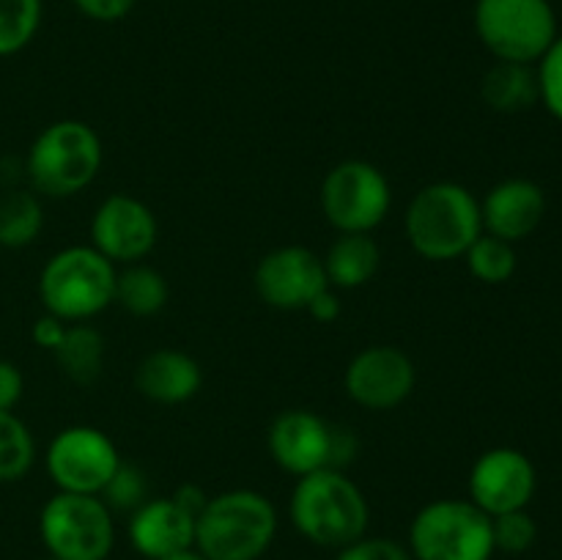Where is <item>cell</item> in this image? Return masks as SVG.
Segmentation results:
<instances>
[{
	"instance_id": "cell-1",
	"label": "cell",
	"mask_w": 562,
	"mask_h": 560,
	"mask_svg": "<svg viewBox=\"0 0 562 560\" xmlns=\"http://www.w3.org/2000/svg\"><path fill=\"white\" fill-rule=\"evenodd\" d=\"M289 514L307 541L327 549H344L366 536L371 519L362 489L335 467H324L296 481Z\"/></svg>"
},
{
	"instance_id": "cell-2",
	"label": "cell",
	"mask_w": 562,
	"mask_h": 560,
	"mask_svg": "<svg viewBox=\"0 0 562 560\" xmlns=\"http://www.w3.org/2000/svg\"><path fill=\"white\" fill-rule=\"evenodd\" d=\"M404 231L412 250L428 261L464 258L483 234L481 201L456 181H434L417 190L404 214Z\"/></svg>"
},
{
	"instance_id": "cell-3",
	"label": "cell",
	"mask_w": 562,
	"mask_h": 560,
	"mask_svg": "<svg viewBox=\"0 0 562 560\" xmlns=\"http://www.w3.org/2000/svg\"><path fill=\"white\" fill-rule=\"evenodd\" d=\"M278 511L272 500L252 489L209 497L195 519V549L206 560H258L274 541Z\"/></svg>"
},
{
	"instance_id": "cell-4",
	"label": "cell",
	"mask_w": 562,
	"mask_h": 560,
	"mask_svg": "<svg viewBox=\"0 0 562 560\" xmlns=\"http://www.w3.org/2000/svg\"><path fill=\"white\" fill-rule=\"evenodd\" d=\"M102 159L104 148L97 130L86 121L64 119L44 126L31 143L25 173L38 195L71 198L97 179Z\"/></svg>"
},
{
	"instance_id": "cell-5",
	"label": "cell",
	"mask_w": 562,
	"mask_h": 560,
	"mask_svg": "<svg viewBox=\"0 0 562 560\" xmlns=\"http://www.w3.org/2000/svg\"><path fill=\"white\" fill-rule=\"evenodd\" d=\"M113 294L115 264L91 245L58 250L38 275V296L44 311L66 324L99 316L104 307L113 305Z\"/></svg>"
},
{
	"instance_id": "cell-6",
	"label": "cell",
	"mask_w": 562,
	"mask_h": 560,
	"mask_svg": "<svg viewBox=\"0 0 562 560\" xmlns=\"http://www.w3.org/2000/svg\"><path fill=\"white\" fill-rule=\"evenodd\" d=\"M492 516L472 500H434L409 525L412 560H492Z\"/></svg>"
},
{
	"instance_id": "cell-7",
	"label": "cell",
	"mask_w": 562,
	"mask_h": 560,
	"mask_svg": "<svg viewBox=\"0 0 562 560\" xmlns=\"http://www.w3.org/2000/svg\"><path fill=\"white\" fill-rule=\"evenodd\" d=\"M475 33L497 60L527 66L538 64L560 36L549 0H477Z\"/></svg>"
},
{
	"instance_id": "cell-8",
	"label": "cell",
	"mask_w": 562,
	"mask_h": 560,
	"mask_svg": "<svg viewBox=\"0 0 562 560\" xmlns=\"http://www.w3.org/2000/svg\"><path fill=\"white\" fill-rule=\"evenodd\" d=\"M38 533L55 560H108L115 544L113 511L99 494L58 492L44 503Z\"/></svg>"
},
{
	"instance_id": "cell-9",
	"label": "cell",
	"mask_w": 562,
	"mask_h": 560,
	"mask_svg": "<svg viewBox=\"0 0 562 560\" xmlns=\"http://www.w3.org/2000/svg\"><path fill=\"white\" fill-rule=\"evenodd\" d=\"M393 206V190L382 170L366 159H346L322 184L324 217L340 234H371Z\"/></svg>"
},
{
	"instance_id": "cell-10",
	"label": "cell",
	"mask_w": 562,
	"mask_h": 560,
	"mask_svg": "<svg viewBox=\"0 0 562 560\" xmlns=\"http://www.w3.org/2000/svg\"><path fill=\"white\" fill-rule=\"evenodd\" d=\"M44 464L58 492L102 494L121 456L102 428L69 426L53 437Z\"/></svg>"
},
{
	"instance_id": "cell-11",
	"label": "cell",
	"mask_w": 562,
	"mask_h": 560,
	"mask_svg": "<svg viewBox=\"0 0 562 560\" xmlns=\"http://www.w3.org/2000/svg\"><path fill=\"white\" fill-rule=\"evenodd\" d=\"M157 236L151 206L126 192L104 198L91 217V247L113 264L143 261L157 245Z\"/></svg>"
},
{
	"instance_id": "cell-12",
	"label": "cell",
	"mask_w": 562,
	"mask_h": 560,
	"mask_svg": "<svg viewBox=\"0 0 562 560\" xmlns=\"http://www.w3.org/2000/svg\"><path fill=\"white\" fill-rule=\"evenodd\" d=\"M417 382L412 357L398 346H368L346 368V393L366 410L384 412L404 404Z\"/></svg>"
},
{
	"instance_id": "cell-13",
	"label": "cell",
	"mask_w": 562,
	"mask_h": 560,
	"mask_svg": "<svg viewBox=\"0 0 562 560\" xmlns=\"http://www.w3.org/2000/svg\"><path fill=\"white\" fill-rule=\"evenodd\" d=\"M327 285L324 261L302 245L274 247L256 267L258 296L278 311H305Z\"/></svg>"
},
{
	"instance_id": "cell-14",
	"label": "cell",
	"mask_w": 562,
	"mask_h": 560,
	"mask_svg": "<svg viewBox=\"0 0 562 560\" xmlns=\"http://www.w3.org/2000/svg\"><path fill=\"white\" fill-rule=\"evenodd\" d=\"M536 464L516 448H492L470 470V500L488 516L521 511L536 494Z\"/></svg>"
},
{
	"instance_id": "cell-15",
	"label": "cell",
	"mask_w": 562,
	"mask_h": 560,
	"mask_svg": "<svg viewBox=\"0 0 562 560\" xmlns=\"http://www.w3.org/2000/svg\"><path fill=\"white\" fill-rule=\"evenodd\" d=\"M267 445L274 464L296 478L311 475L333 467L335 426L311 410H289L272 421Z\"/></svg>"
},
{
	"instance_id": "cell-16",
	"label": "cell",
	"mask_w": 562,
	"mask_h": 560,
	"mask_svg": "<svg viewBox=\"0 0 562 560\" xmlns=\"http://www.w3.org/2000/svg\"><path fill=\"white\" fill-rule=\"evenodd\" d=\"M547 214V195L530 179H505L494 184L481 201L483 234L516 242L527 239Z\"/></svg>"
},
{
	"instance_id": "cell-17",
	"label": "cell",
	"mask_w": 562,
	"mask_h": 560,
	"mask_svg": "<svg viewBox=\"0 0 562 560\" xmlns=\"http://www.w3.org/2000/svg\"><path fill=\"white\" fill-rule=\"evenodd\" d=\"M130 541L146 560L195 549V519L176 505L173 497L146 500L130 519Z\"/></svg>"
},
{
	"instance_id": "cell-18",
	"label": "cell",
	"mask_w": 562,
	"mask_h": 560,
	"mask_svg": "<svg viewBox=\"0 0 562 560\" xmlns=\"http://www.w3.org/2000/svg\"><path fill=\"white\" fill-rule=\"evenodd\" d=\"M203 373L192 355L179 349H157L140 360L135 384L154 404H184L201 390Z\"/></svg>"
},
{
	"instance_id": "cell-19",
	"label": "cell",
	"mask_w": 562,
	"mask_h": 560,
	"mask_svg": "<svg viewBox=\"0 0 562 560\" xmlns=\"http://www.w3.org/2000/svg\"><path fill=\"white\" fill-rule=\"evenodd\" d=\"M324 272L335 289H360L376 275L382 253L371 234H340L327 250Z\"/></svg>"
},
{
	"instance_id": "cell-20",
	"label": "cell",
	"mask_w": 562,
	"mask_h": 560,
	"mask_svg": "<svg viewBox=\"0 0 562 560\" xmlns=\"http://www.w3.org/2000/svg\"><path fill=\"white\" fill-rule=\"evenodd\" d=\"M481 97L497 113H521V110H530L541 99L536 69L527 64L497 60L486 71V77H483Z\"/></svg>"
},
{
	"instance_id": "cell-21",
	"label": "cell",
	"mask_w": 562,
	"mask_h": 560,
	"mask_svg": "<svg viewBox=\"0 0 562 560\" xmlns=\"http://www.w3.org/2000/svg\"><path fill=\"white\" fill-rule=\"evenodd\" d=\"M168 296V280L159 269L148 267V264H126V269L115 272L113 302H119L132 316H154V313L162 311Z\"/></svg>"
},
{
	"instance_id": "cell-22",
	"label": "cell",
	"mask_w": 562,
	"mask_h": 560,
	"mask_svg": "<svg viewBox=\"0 0 562 560\" xmlns=\"http://www.w3.org/2000/svg\"><path fill=\"white\" fill-rule=\"evenodd\" d=\"M58 360L60 371L71 379L75 384H93L102 373L104 360V338L97 327L86 322H77L66 327L64 340L58 349L53 351Z\"/></svg>"
},
{
	"instance_id": "cell-23",
	"label": "cell",
	"mask_w": 562,
	"mask_h": 560,
	"mask_svg": "<svg viewBox=\"0 0 562 560\" xmlns=\"http://www.w3.org/2000/svg\"><path fill=\"white\" fill-rule=\"evenodd\" d=\"M44 209L36 192L11 190L0 195V247H25L42 234Z\"/></svg>"
},
{
	"instance_id": "cell-24",
	"label": "cell",
	"mask_w": 562,
	"mask_h": 560,
	"mask_svg": "<svg viewBox=\"0 0 562 560\" xmlns=\"http://www.w3.org/2000/svg\"><path fill=\"white\" fill-rule=\"evenodd\" d=\"M36 459L33 434L14 412H0V483H14L27 475Z\"/></svg>"
},
{
	"instance_id": "cell-25",
	"label": "cell",
	"mask_w": 562,
	"mask_h": 560,
	"mask_svg": "<svg viewBox=\"0 0 562 560\" xmlns=\"http://www.w3.org/2000/svg\"><path fill=\"white\" fill-rule=\"evenodd\" d=\"M464 261L470 267L472 278L481 283L499 285L508 283L516 272V250L510 242L499 239V236L481 234L464 253Z\"/></svg>"
},
{
	"instance_id": "cell-26",
	"label": "cell",
	"mask_w": 562,
	"mask_h": 560,
	"mask_svg": "<svg viewBox=\"0 0 562 560\" xmlns=\"http://www.w3.org/2000/svg\"><path fill=\"white\" fill-rule=\"evenodd\" d=\"M42 25V0H0V58L20 53Z\"/></svg>"
},
{
	"instance_id": "cell-27",
	"label": "cell",
	"mask_w": 562,
	"mask_h": 560,
	"mask_svg": "<svg viewBox=\"0 0 562 560\" xmlns=\"http://www.w3.org/2000/svg\"><path fill=\"white\" fill-rule=\"evenodd\" d=\"M99 497L104 500L110 511H137L148 500V483L143 470H137L135 464H124L121 461L119 470L113 472V478L108 481V486L102 489Z\"/></svg>"
},
{
	"instance_id": "cell-28",
	"label": "cell",
	"mask_w": 562,
	"mask_h": 560,
	"mask_svg": "<svg viewBox=\"0 0 562 560\" xmlns=\"http://www.w3.org/2000/svg\"><path fill=\"white\" fill-rule=\"evenodd\" d=\"M492 533H494V549L505 555H521L536 544L538 525L527 508L508 511V514L492 516Z\"/></svg>"
},
{
	"instance_id": "cell-29",
	"label": "cell",
	"mask_w": 562,
	"mask_h": 560,
	"mask_svg": "<svg viewBox=\"0 0 562 560\" xmlns=\"http://www.w3.org/2000/svg\"><path fill=\"white\" fill-rule=\"evenodd\" d=\"M538 91L549 113L562 121V36L554 38L552 47L538 60Z\"/></svg>"
},
{
	"instance_id": "cell-30",
	"label": "cell",
	"mask_w": 562,
	"mask_h": 560,
	"mask_svg": "<svg viewBox=\"0 0 562 560\" xmlns=\"http://www.w3.org/2000/svg\"><path fill=\"white\" fill-rule=\"evenodd\" d=\"M335 560H412V555L404 544L393 541V538L362 536L338 549Z\"/></svg>"
},
{
	"instance_id": "cell-31",
	"label": "cell",
	"mask_w": 562,
	"mask_h": 560,
	"mask_svg": "<svg viewBox=\"0 0 562 560\" xmlns=\"http://www.w3.org/2000/svg\"><path fill=\"white\" fill-rule=\"evenodd\" d=\"M88 20L119 22L132 11L135 0H71Z\"/></svg>"
},
{
	"instance_id": "cell-32",
	"label": "cell",
	"mask_w": 562,
	"mask_h": 560,
	"mask_svg": "<svg viewBox=\"0 0 562 560\" xmlns=\"http://www.w3.org/2000/svg\"><path fill=\"white\" fill-rule=\"evenodd\" d=\"M25 390V379H22L20 368L9 360H0V412H11L16 401L22 399Z\"/></svg>"
},
{
	"instance_id": "cell-33",
	"label": "cell",
	"mask_w": 562,
	"mask_h": 560,
	"mask_svg": "<svg viewBox=\"0 0 562 560\" xmlns=\"http://www.w3.org/2000/svg\"><path fill=\"white\" fill-rule=\"evenodd\" d=\"M66 327H69V324L60 322L58 316H53V313H44L42 318H36L31 335H33V340H36V346H42V349H47V351H55L60 346V340H64Z\"/></svg>"
},
{
	"instance_id": "cell-34",
	"label": "cell",
	"mask_w": 562,
	"mask_h": 560,
	"mask_svg": "<svg viewBox=\"0 0 562 560\" xmlns=\"http://www.w3.org/2000/svg\"><path fill=\"white\" fill-rule=\"evenodd\" d=\"M305 311L311 313V316L316 318V322L333 324L335 318L340 316V311H344V307H340V300H338V294H335V291H333V285H327V289L318 291V294L313 296L311 305H307Z\"/></svg>"
},
{
	"instance_id": "cell-35",
	"label": "cell",
	"mask_w": 562,
	"mask_h": 560,
	"mask_svg": "<svg viewBox=\"0 0 562 560\" xmlns=\"http://www.w3.org/2000/svg\"><path fill=\"white\" fill-rule=\"evenodd\" d=\"M173 500H176V505H179V508H184L187 514L192 516V519H198V516H201V511L206 508L209 494L203 492L201 486H195V483H184V486L176 489Z\"/></svg>"
},
{
	"instance_id": "cell-36",
	"label": "cell",
	"mask_w": 562,
	"mask_h": 560,
	"mask_svg": "<svg viewBox=\"0 0 562 560\" xmlns=\"http://www.w3.org/2000/svg\"><path fill=\"white\" fill-rule=\"evenodd\" d=\"M165 560H206V558H203V555L198 552V549H187V552L170 555V558H165Z\"/></svg>"
},
{
	"instance_id": "cell-37",
	"label": "cell",
	"mask_w": 562,
	"mask_h": 560,
	"mask_svg": "<svg viewBox=\"0 0 562 560\" xmlns=\"http://www.w3.org/2000/svg\"><path fill=\"white\" fill-rule=\"evenodd\" d=\"M47 560H55V558H47Z\"/></svg>"
}]
</instances>
